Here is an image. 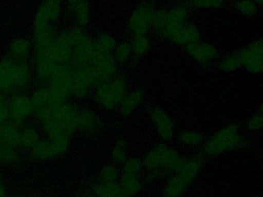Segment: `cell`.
<instances>
[{"mask_svg": "<svg viewBox=\"0 0 263 197\" xmlns=\"http://www.w3.org/2000/svg\"><path fill=\"white\" fill-rule=\"evenodd\" d=\"M119 185L124 197H135L139 195L143 189L144 184L139 176L134 175H120Z\"/></svg>", "mask_w": 263, "mask_h": 197, "instance_id": "cell-21", "label": "cell"}, {"mask_svg": "<svg viewBox=\"0 0 263 197\" xmlns=\"http://www.w3.org/2000/svg\"><path fill=\"white\" fill-rule=\"evenodd\" d=\"M143 98V93L141 89H129L117 107V110L119 114L122 117H129L140 106Z\"/></svg>", "mask_w": 263, "mask_h": 197, "instance_id": "cell-19", "label": "cell"}, {"mask_svg": "<svg viewBox=\"0 0 263 197\" xmlns=\"http://www.w3.org/2000/svg\"><path fill=\"white\" fill-rule=\"evenodd\" d=\"M167 9L164 7H156L153 17V30L158 34L165 26L166 20Z\"/></svg>", "mask_w": 263, "mask_h": 197, "instance_id": "cell-36", "label": "cell"}, {"mask_svg": "<svg viewBox=\"0 0 263 197\" xmlns=\"http://www.w3.org/2000/svg\"><path fill=\"white\" fill-rule=\"evenodd\" d=\"M34 82L33 69L29 62L20 63L9 57L0 58V91L11 95L26 93Z\"/></svg>", "mask_w": 263, "mask_h": 197, "instance_id": "cell-2", "label": "cell"}, {"mask_svg": "<svg viewBox=\"0 0 263 197\" xmlns=\"http://www.w3.org/2000/svg\"><path fill=\"white\" fill-rule=\"evenodd\" d=\"M190 6L186 3H175L171 7L167 9L166 20H165V26L162 28L159 34L163 31L173 29L176 26H180L183 23L189 21L190 16Z\"/></svg>", "mask_w": 263, "mask_h": 197, "instance_id": "cell-16", "label": "cell"}, {"mask_svg": "<svg viewBox=\"0 0 263 197\" xmlns=\"http://www.w3.org/2000/svg\"><path fill=\"white\" fill-rule=\"evenodd\" d=\"M247 142L248 141L241 133L240 125L237 122H231L205 138L201 147L205 156L216 157L243 148Z\"/></svg>", "mask_w": 263, "mask_h": 197, "instance_id": "cell-4", "label": "cell"}, {"mask_svg": "<svg viewBox=\"0 0 263 197\" xmlns=\"http://www.w3.org/2000/svg\"><path fill=\"white\" fill-rule=\"evenodd\" d=\"M129 91L126 77L119 74L114 78L94 88L91 97L94 102L106 111L116 110Z\"/></svg>", "mask_w": 263, "mask_h": 197, "instance_id": "cell-5", "label": "cell"}, {"mask_svg": "<svg viewBox=\"0 0 263 197\" xmlns=\"http://www.w3.org/2000/svg\"><path fill=\"white\" fill-rule=\"evenodd\" d=\"M100 120L97 113L89 107L80 108L77 119V131L83 134H92L99 130Z\"/></svg>", "mask_w": 263, "mask_h": 197, "instance_id": "cell-17", "label": "cell"}, {"mask_svg": "<svg viewBox=\"0 0 263 197\" xmlns=\"http://www.w3.org/2000/svg\"><path fill=\"white\" fill-rule=\"evenodd\" d=\"M60 2H62V3H64L65 2H66V0H60Z\"/></svg>", "mask_w": 263, "mask_h": 197, "instance_id": "cell-44", "label": "cell"}, {"mask_svg": "<svg viewBox=\"0 0 263 197\" xmlns=\"http://www.w3.org/2000/svg\"><path fill=\"white\" fill-rule=\"evenodd\" d=\"M156 6L148 1H142L134 8L127 20V31L132 38L148 35L153 30Z\"/></svg>", "mask_w": 263, "mask_h": 197, "instance_id": "cell-6", "label": "cell"}, {"mask_svg": "<svg viewBox=\"0 0 263 197\" xmlns=\"http://www.w3.org/2000/svg\"><path fill=\"white\" fill-rule=\"evenodd\" d=\"M33 43L32 39L25 35L15 37L9 43L8 55L20 63H26L32 59Z\"/></svg>", "mask_w": 263, "mask_h": 197, "instance_id": "cell-15", "label": "cell"}, {"mask_svg": "<svg viewBox=\"0 0 263 197\" xmlns=\"http://www.w3.org/2000/svg\"><path fill=\"white\" fill-rule=\"evenodd\" d=\"M21 127L10 120L0 126V144L18 149Z\"/></svg>", "mask_w": 263, "mask_h": 197, "instance_id": "cell-20", "label": "cell"}, {"mask_svg": "<svg viewBox=\"0 0 263 197\" xmlns=\"http://www.w3.org/2000/svg\"><path fill=\"white\" fill-rule=\"evenodd\" d=\"M29 96L33 105L34 112L49 105V91L47 86H35Z\"/></svg>", "mask_w": 263, "mask_h": 197, "instance_id": "cell-31", "label": "cell"}, {"mask_svg": "<svg viewBox=\"0 0 263 197\" xmlns=\"http://www.w3.org/2000/svg\"><path fill=\"white\" fill-rule=\"evenodd\" d=\"M0 197H6V186L1 181H0Z\"/></svg>", "mask_w": 263, "mask_h": 197, "instance_id": "cell-40", "label": "cell"}, {"mask_svg": "<svg viewBox=\"0 0 263 197\" xmlns=\"http://www.w3.org/2000/svg\"><path fill=\"white\" fill-rule=\"evenodd\" d=\"M65 10L75 26L86 29L91 20V6L89 0H66Z\"/></svg>", "mask_w": 263, "mask_h": 197, "instance_id": "cell-14", "label": "cell"}, {"mask_svg": "<svg viewBox=\"0 0 263 197\" xmlns=\"http://www.w3.org/2000/svg\"><path fill=\"white\" fill-rule=\"evenodd\" d=\"M262 197H263V196H262Z\"/></svg>", "mask_w": 263, "mask_h": 197, "instance_id": "cell-46", "label": "cell"}, {"mask_svg": "<svg viewBox=\"0 0 263 197\" xmlns=\"http://www.w3.org/2000/svg\"><path fill=\"white\" fill-rule=\"evenodd\" d=\"M121 171L119 166L114 163H108L100 168L98 173V181L103 183L118 182Z\"/></svg>", "mask_w": 263, "mask_h": 197, "instance_id": "cell-30", "label": "cell"}, {"mask_svg": "<svg viewBox=\"0 0 263 197\" xmlns=\"http://www.w3.org/2000/svg\"><path fill=\"white\" fill-rule=\"evenodd\" d=\"M71 138L60 137L50 140L43 137V139L28 152L29 158L35 162H46L57 159L63 156L69 150Z\"/></svg>", "mask_w": 263, "mask_h": 197, "instance_id": "cell-7", "label": "cell"}, {"mask_svg": "<svg viewBox=\"0 0 263 197\" xmlns=\"http://www.w3.org/2000/svg\"><path fill=\"white\" fill-rule=\"evenodd\" d=\"M259 112L263 113V99H262V101H261L260 105H259Z\"/></svg>", "mask_w": 263, "mask_h": 197, "instance_id": "cell-42", "label": "cell"}, {"mask_svg": "<svg viewBox=\"0 0 263 197\" xmlns=\"http://www.w3.org/2000/svg\"><path fill=\"white\" fill-rule=\"evenodd\" d=\"M79 110L80 108L71 102V101L55 105L52 111V117L49 120L53 121L65 134L72 137V135L77 132Z\"/></svg>", "mask_w": 263, "mask_h": 197, "instance_id": "cell-12", "label": "cell"}, {"mask_svg": "<svg viewBox=\"0 0 263 197\" xmlns=\"http://www.w3.org/2000/svg\"><path fill=\"white\" fill-rule=\"evenodd\" d=\"M9 120L23 127L33 116L34 109L30 96L26 93H14L9 97Z\"/></svg>", "mask_w": 263, "mask_h": 197, "instance_id": "cell-9", "label": "cell"}, {"mask_svg": "<svg viewBox=\"0 0 263 197\" xmlns=\"http://www.w3.org/2000/svg\"><path fill=\"white\" fill-rule=\"evenodd\" d=\"M176 136L181 145L190 148L200 147L205 139L202 132L194 130H181Z\"/></svg>", "mask_w": 263, "mask_h": 197, "instance_id": "cell-24", "label": "cell"}, {"mask_svg": "<svg viewBox=\"0 0 263 197\" xmlns=\"http://www.w3.org/2000/svg\"><path fill=\"white\" fill-rule=\"evenodd\" d=\"M9 95L0 91V108L6 106L9 102Z\"/></svg>", "mask_w": 263, "mask_h": 197, "instance_id": "cell-39", "label": "cell"}, {"mask_svg": "<svg viewBox=\"0 0 263 197\" xmlns=\"http://www.w3.org/2000/svg\"><path fill=\"white\" fill-rule=\"evenodd\" d=\"M234 9L240 15L246 17H253L258 13V6L253 0H236Z\"/></svg>", "mask_w": 263, "mask_h": 197, "instance_id": "cell-35", "label": "cell"}, {"mask_svg": "<svg viewBox=\"0 0 263 197\" xmlns=\"http://www.w3.org/2000/svg\"><path fill=\"white\" fill-rule=\"evenodd\" d=\"M187 55L198 64L207 66L214 63L219 59L217 48L205 41H200L185 47Z\"/></svg>", "mask_w": 263, "mask_h": 197, "instance_id": "cell-13", "label": "cell"}, {"mask_svg": "<svg viewBox=\"0 0 263 197\" xmlns=\"http://www.w3.org/2000/svg\"><path fill=\"white\" fill-rule=\"evenodd\" d=\"M148 115L158 137L165 142L173 140L176 136V122L171 115L158 105L152 107Z\"/></svg>", "mask_w": 263, "mask_h": 197, "instance_id": "cell-10", "label": "cell"}, {"mask_svg": "<svg viewBox=\"0 0 263 197\" xmlns=\"http://www.w3.org/2000/svg\"><path fill=\"white\" fill-rule=\"evenodd\" d=\"M239 52L245 70L254 75H263V37L250 42Z\"/></svg>", "mask_w": 263, "mask_h": 197, "instance_id": "cell-11", "label": "cell"}, {"mask_svg": "<svg viewBox=\"0 0 263 197\" xmlns=\"http://www.w3.org/2000/svg\"><path fill=\"white\" fill-rule=\"evenodd\" d=\"M9 121V112L8 105L0 108V126Z\"/></svg>", "mask_w": 263, "mask_h": 197, "instance_id": "cell-38", "label": "cell"}, {"mask_svg": "<svg viewBox=\"0 0 263 197\" xmlns=\"http://www.w3.org/2000/svg\"><path fill=\"white\" fill-rule=\"evenodd\" d=\"M247 128L252 133L262 131L263 130V113L257 112L252 115L247 119Z\"/></svg>", "mask_w": 263, "mask_h": 197, "instance_id": "cell-37", "label": "cell"}, {"mask_svg": "<svg viewBox=\"0 0 263 197\" xmlns=\"http://www.w3.org/2000/svg\"><path fill=\"white\" fill-rule=\"evenodd\" d=\"M21 159V153L18 149L0 144V165H16Z\"/></svg>", "mask_w": 263, "mask_h": 197, "instance_id": "cell-28", "label": "cell"}, {"mask_svg": "<svg viewBox=\"0 0 263 197\" xmlns=\"http://www.w3.org/2000/svg\"><path fill=\"white\" fill-rule=\"evenodd\" d=\"M218 68L226 74H232L242 68L240 54L238 52H232L219 60Z\"/></svg>", "mask_w": 263, "mask_h": 197, "instance_id": "cell-25", "label": "cell"}, {"mask_svg": "<svg viewBox=\"0 0 263 197\" xmlns=\"http://www.w3.org/2000/svg\"><path fill=\"white\" fill-rule=\"evenodd\" d=\"M168 1L172 2V3H181V2L182 1V0H168Z\"/></svg>", "mask_w": 263, "mask_h": 197, "instance_id": "cell-43", "label": "cell"}, {"mask_svg": "<svg viewBox=\"0 0 263 197\" xmlns=\"http://www.w3.org/2000/svg\"><path fill=\"white\" fill-rule=\"evenodd\" d=\"M230 0H189L190 9L195 10H212L225 6Z\"/></svg>", "mask_w": 263, "mask_h": 197, "instance_id": "cell-33", "label": "cell"}, {"mask_svg": "<svg viewBox=\"0 0 263 197\" xmlns=\"http://www.w3.org/2000/svg\"><path fill=\"white\" fill-rule=\"evenodd\" d=\"M182 158L183 156L168 142H159L144 156V171L149 179L170 176L179 168Z\"/></svg>", "mask_w": 263, "mask_h": 197, "instance_id": "cell-3", "label": "cell"}, {"mask_svg": "<svg viewBox=\"0 0 263 197\" xmlns=\"http://www.w3.org/2000/svg\"><path fill=\"white\" fill-rule=\"evenodd\" d=\"M114 59L118 65H125L132 60V48L130 42L123 40L118 42L117 47L112 52Z\"/></svg>", "mask_w": 263, "mask_h": 197, "instance_id": "cell-32", "label": "cell"}, {"mask_svg": "<svg viewBox=\"0 0 263 197\" xmlns=\"http://www.w3.org/2000/svg\"><path fill=\"white\" fill-rule=\"evenodd\" d=\"M262 163H263V160H262Z\"/></svg>", "mask_w": 263, "mask_h": 197, "instance_id": "cell-45", "label": "cell"}, {"mask_svg": "<svg viewBox=\"0 0 263 197\" xmlns=\"http://www.w3.org/2000/svg\"><path fill=\"white\" fill-rule=\"evenodd\" d=\"M127 142L123 137H118L116 139L110 150L111 160L118 166L126 162L128 159Z\"/></svg>", "mask_w": 263, "mask_h": 197, "instance_id": "cell-26", "label": "cell"}, {"mask_svg": "<svg viewBox=\"0 0 263 197\" xmlns=\"http://www.w3.org/2000/svg\"><path fill=\"white\" fill-rule=\"evenodd\" d=\"M132 60L139 61L149 52L152 47V40L148 35L133 37L131 41Z\"/></svg>", "mask_w": 263, "mask_h": 197, "instance_id": "cell-23", "label": "cell"}, {"mask_svg": "<svg viewBox=\"0 0 263 197\" xmlns=\"http://www.w3.org/2000/svg\"><path fill=\"white\" fill-rule=\"evenodd\" d=\"M258 7L263 8V0H253Z\"/></svg>", "mask_w": 263, "mask_h": 197, "instance_id": "cell-41", "label": "cell"}, {"mask_svg": "<svg viewBox=\"0 0 263 197\" xmlns=\"http://www.w3.org/2000/svg\"><path fill=\"white\" fill-rule=\"evenodd\" d=\"M120 171L123 174L140 176L141 173L144 171L143 161L137 156L128 157L126 162L122 164Z\"/></svg>", "mask_w": 263, "mask_h": 197, "instance_id": "cell-34", "label": "cell"}, {"mask_svg": "<svg viewBox=\"0 0 263 197\" xmlns=\"http://www.w3.org/2000/svg\"><path fill=\"white\" fill-rule=\"evenodd\" d=\"M96 47L99 51L105 53L112 54L117 47L118 41L111 34L106 32H100L94 37Z\"/></svg>", "mask_w": 263, "mask_h": 197, "instance_id": "cell-27", "label": "cell"}, {"mask_svg": "<svg viewBox=\"0 0 263 197\" xmlns=\"http://www.w3.org/2000/svg\"><path fill=\"white\" fill-rule=\"evenodd\" d=\"M40 4L46 10L49 21L53 24H57L63 14V3L60 0H42Z\"/></svg>", "mask_w": 263, "mask_h": 197, "instance_id": "cell-29", "label": "cell"}, {"mask_svg": "<svg viewBox=\"0 0 263 197\" xmlns=\"http://www.w3.org/2000/svg\"><path fill=\"white\" fill-rule=\"evenodd\" d=\"M159 35L173 44L184 48L202 40L200 29L190 20L180 26L162 32Z\"/></svg>", "mask_w": 263, "mask_h": 197, "instance_id": "cell-8", "label": "cell"}, {"mask_svg": "<svg viewBox=\"0 0 263 197\" xmlns=\"http://www.w3.org/2000/svg\"><path fill=\"white\" fill-rule=\"evenodd\" d=\"M92 197H124L118 182L103 183L97 181L90 187Z\"/></svg>", "mask_w": 263, "mask_h": 197, "instance_id": "cell-22", "label": "cell"}, {"mask_svg": "<svg viewBox=\"0 0 263 197\" xmlns=\"http://www.w3.org/2000/svg\"><path fill=\"white\" fill-rule=\"evenodd\" d=\"M206 157L202 152L183 156L177 170L165 180L162 197L183 196L205 167Z\"/></svg>", "mask_w": 263, "mask_h": 197, "instance_id": "cell-1", "label": "cell"}, {"mask_svg": "<svg viewBox=\"0 0 263 197\" xmlns=\"http://www.w3.org/2000/svg\"><path fill=\"white\" fill-rule=\"evenodd\" d=\"M43 132L38 125L25 124L21 127L18 149L28 153L43 139Z\"/></svg>", "mask_w": 263, "mask_h": 197, "instance_id": "cell-18", "label": "cell"}]
</instances>
